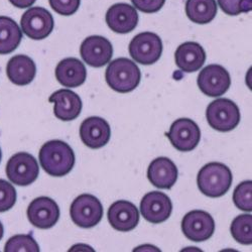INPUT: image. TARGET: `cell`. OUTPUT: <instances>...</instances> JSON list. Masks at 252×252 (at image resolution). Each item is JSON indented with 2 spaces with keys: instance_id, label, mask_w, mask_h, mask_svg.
Segmentation results:
<instances>
[{
  "instance_id": "6da1fadb",
  "label": "cell",
  "mask_w": 252,
  "mask_h": 252,
  "mask_svg": "<svg viewBox=\"0 0 252 252\" xmlns=\"http://www.w3.org/2000/svg\"><path fill=\"white\" fill-rule=\"evenodd\" d=\"M38 159L44 171L53 177L68 175L75 165V154L71 146L62 140H51L39 151Z\"/></svg>"
},
{
  "instance_id": "7a4b0ae2",
  "label": "cell",
  "mask_w": 252,
  "mask_h": 252,
  "mask_svg": "<svg viewBox=\"0 0 252 252\" xmlns=\"http://www.w3.org/2000/svg\"><path fill=\"white\" fill-rule=\"evenodd\" d=\"M233 177L230 169L221 162H210L204 165L197 177L200 192L210 198L224 196L232 185Z\"/></svg>"
},
{
  "instance_id": "3957f363",
  "label": "cell",
  "mask_w": 252,
  "mask_h": 252,
  "mask_svg": "<svg viewBox=\"0 0 252 252\" xmlns=\"http://www.w3.org/2000/svg\"><path fill=\"white\" fill-rule=\"evenodd\" d=\"M105 79L111 89L119 93L133 91L140 83L141 73L134 62L127 58H118L111 63L105 73Z\"/></svg>"
},
{
  "instance_id": "277c9868",
  "label": "cell",
  "mask_w": 252,
  "mask_h": 252,
  "mask_svg": "<svg viewBox=\"0 0 252 252\" xmlns=\"http://www.w3.org/2000/svg\"><path fill=\"white\" fill-rule=\"evenodd\" d=\"M206 118L213 129L228 132L237 127L241 116L238 106L233 101L220 98L209 104Z\"/></svg>"
},
{
  "instance_id": "5b68a950",
  "label": "cell",
  "mask_w": 252,
  "mask_h": 252,
  "mask_svg": "<svg viewBox=\"0 0 252 252\" xmlns=\"http://www.w3.org/2000/svg\"><path fill=\"white\" fill-rule=\"evenodd\" d=\"M104 211L101 202L93 195L83 194L77 197L70 208L72 221L81 228H92L100 223Z\"/></svg>"
},
{
  "instance_id": "8992f818",
  "label": "cell",
  "mask_w": 252,
  "mask_h": 252,
  "mask_svg": "<svg viewBox=\"0 0 252 252\" xmlns=\"http://www.w3.org/2000/svg\"><path fill=\"white\" fill-rule=\"evenodd\" d=\"M128 50L130 57L136 63L149 66L159 60L162 54V41L157 33L145 32L132 38Z\"/></svg>"
},
{
  "instance_id": "52a82bcc",
  "label": "cell",
  "mask_w": 252,
  "mask_h": 252,
  "mask_svg": "<svg viewBox=\"0 0 252 252\" xmlns=\"http://www.w3.org/2000/svg\"><path fill=\"white\" fill-rule=\"evenodd\" d=\"M8 180L17 186H30L34 183L39 175L37 160L28 153H18L12 156L6 164Z\"/></svg>"
},
{
  "instance_id": "ba28073f",
  "label": "cell",
  "mask_w": 252,
  "mask_h": 252,
  "mask_svg": "<svg viewBox=\"0 0 252 252\" xmlns=\"http://www.w3.org/2000/svg\"><path fill=\"white\" fill-rule=\"evenodd\" d=\"M20 26H22V32L30 38L40 40L52 33L55 22L49 10L44 7L34 6L23 14Z\"/></svg>"
},
{
  "instance_id": "9c48e42d",
  "label": "cell",
  "mask_w": 252,
  "mask_h": 252,
  "mask_svg": "<svg viewBox=\"0 0 252 252\" xmlns=\"http://www.w3.org/2000/svg\"><path fill=\"white\" fill-rule=\"evenodd\" d=\"M166 136L176 150L187 153L197 148L201 139V131L198 124L192 119L180 118L171 125Z\"/></svg>"
},
{
  "instance_id": "30bf717a",
  "label": "cell",
  "mask_w": 252,
  "mask_h": 252,
  "mask_svg": "<svg viewBox=\"0 0 252 252\" xmlns=\"http://www.w3.org/2000/svg\"><path fill=\"white\" fill-rule=\"evenodd\" d=\"M182 230L189 240L195 242L206 241L214 234L215 221L208 212L194 210L184 216Z\"/></svg>"
},
{
  "instance_id": "8fae6325",
  "label": "cell",
  "mask_w": 252,
  "mask_h": 252,
  "mask_svg": "<svg viewBox=\"0 0 252 252\" xmlns=\"http://www.w3.org/2000/svg\"><path fill=\"white\" fill-rule=\"evenodd\" d=\"M198 86L203 94L209 97L224 95L231 85L229 72L220 65H209L198 76Z\"/></svg>"
},
{
  "instance_id": "7c38bea8",
  "label": "cell",
  "mask_w": 252,
  "mask_h": 252,
  "mask_svg": "<svg viewBox=\"0 0 252 252\" xmlns=\"http://www.w3.org/2000/svg\"><path fill=\"white\" fill-rule=\"evenodd\" d=\"M83 61L94 68L107 65L113 56V47L110 41L100 35H92L84 39L80 48Z\"/></svg>"
},
{
  "instance_id": "4fadbf2b",
  "label": "cell",
  "mask_w": 252,
  "mask_h": 252,
  "mask_svg": "<svg viewBox=\"0 0 252 252\" xmlns=\"http://www.w3.org/2000/svg\"><path fill=\"white\" fill-rule=\"evenodd\" d=\"M173 203L170 197L161 192H150L140 202V213L143 218L153 224H160L170 218Z\"/></svg>"
},
{
  "instance_id": "5bb4252c",
  "label": "cell",
  "mask_w": 252,
  "mask_h": 252,
  "mask_svg": "<svg viewBox=\"0 0 252 252\" xmlns=\"http://www.w3.org/2000/svg\"><path fill=\"white\" fill-rule=\"evenodd\" d=\"M28 218L34 227L50 229L60 219V208L58 204L49 197L34 199L28 208Z\"/></svg>"
},
{
  "instance_id": "9a60e30c",
  "label": "cell",
  "mask_w": 252,
  "mask_h": 252,
  "mask_svg": "<svg viewBox=\"0 0 252 252\" xmlns=\"http://www.w3.org/2000/svg\"><path fill=\"white\" fill-rule=\"evenodd\" d=\"M80 137L82 142L93 150H98L106 145L111 137L109 123L101 117H89L80 126Z\"/></svg>"
},
{
  "instance_id": "2e32d148",
  "label": "cell",
  "mask_w": 252,
  "mask_h": 252,
  "mask_svg": "<svg viewBox=\"0 0 252 252\" xmlns=\"http://www.w3.org/2000/svg\"><path fill=\"white\" fill-rule=\"evenodd\" d=\"M108 221L119 232H129L139 222V212L136 206L126 200L114 202L108 210Z\"/></svg>"
},
{
  "instance_id": "e0dca14e",
  "label": "cell",
  "mask_w": 252,
  "mask_h": 252,
  "mask_svg": "<svg viewBox=\"0 0 252 252\" xmlns=\"http://www.w3.org/2000/svg\"><path fill=\"white\" fill-rule=\"evenodd\" d=\"M106 23L114 32L128 33L137 27L138 13L127 3H116L107 10Z\"/></svg>"
},
{
  "instance_id": "ac0fdd59",
  "label": "cell",
  "mask_w": 252,
  "mask_h": 252,
  "mask_svg": "<svg viewBox=\"0 0 252 252\" xmlns=\"http://www.w3.org/2000/svg\"><path fill=\"white\" fill-rule=\"evenodd\" d=\"M55 104L54 114L62 121H71L79 117L82 111V100L75 92L69 89H61L53 93L49 99Z\"/></svg>"
},
{
  "instance_id": "d6986e66",
  "label": "cell",
  "mask_w": 252,
  "mask_h": 252,
  "mask_svg": "<svg viewBox=\"0 0 252 252\" xmlns=\"http://www.w3.org/2000/svg\"><path fill=\"white\" fill-rule=\"evenodd\" d=\"M56 78L64 87L77 88L85 83L87 70L80 60L67 58L58 64L56 68Z\"/></svg>"
},
{
  "instance_id": "ffe728a7",
  "label": "cell",
  "mask_w": 252,
  "mask_h": 252,
  "mask_svg": "<svg viewBox=\"0 0 252 252\" xmlns=\"http://www.w3.org/2000/svg\"><path fill=\"white\" fill-rule=\"evenodd\" d=\"M148 178L156 188L171 189L178 180V167L170 158H158L149 166Z\"/></svg>"
},
{
  "instance_id": "44dd1931",
  "label": "cell",
  "mask_w": 252,
  "mask_h": 252,
  "mask_svg": "<svg viewBox=\"0 0 252 252\" xmlns=\"http://www.w3.org/2000/svg\"><path fill=\"white\" fill-rule=\"evenodd\" d=\"M176 65L186 73L199 71L206 61V53L203 47L195 41L182 44L175 53Z\"/></svg>"
},
{
  "instance_id": "7402d4cb",
  "label": "cell",
  "mask_w": 252,
  "mask_h": 252,
  "mask_svg": "<svg viewBox=\"0 0 252 252\" xmlns=\"http://www.w3.org/2000/svg\"><path fill=\"white\" fill-rule=\"evenodd\" d=\"M6 74L14 85L26 86L33 81L36 74V66L29 56L16 55L8 61Z\"/></svg>"
},
{
  "instance_id": "603a6c76",
  "label": "cell",
  "mask_w": 252,
  "mask_h": 252,
  "mask_svg": "<svg viewBox=\"0 0 252 252\" xmlns=\"http://www.w3.org/2000/svg\"><path fill=\"white\" fill-rule=\"evenodd\" d=\"M23 39V32L14 20L0 16V55L14 52Z\"/></svg>"
},
{
  "instance_id": "cb8c5ba5",
  "label": "cell",
  "mask_w": 252,
  "mask_h": 252,
  "mask_svg": "<svg viewBox=\"0 0 252 252\" xmlns=\"http://www.w3.org/2000/svg\"><path fill=\"white\" fill-rule=\"evenodd\" d=\"M216 0H187L186 13L189 19L198 25L211 23L217 14Z\"/></svg>"
},
{
  "instance_id": "d4e9b609",
  "label": "cell",
  "mask_w": 252,
  "mask_h": 252,
  "mask_svg": "<svg viewBox=\"0 0 252 252\" xmlns=\"http://www.w3.org/2000/svg\"><path fill=\"white\" fill-rule=\"evenodd\" d=\"M231 234L240 244L250 245L252 243V216L243 214L237 216L231 224Z\"/></svg>"
},
{
  "instance_id": "484cf974",
  "label": "cell",
  "mask_w": 252,
  "mask_h": 252,
  "mask_svg": "<svg viewBox=\"0 0 252 252\" xmlns=\"http://www.w3.org/2000/svg\"><path fill=\"white\" fill-rule=\"evenodd\" d=\"M5 252H38L39 246L31 234H19L8 239L4 247Z\"/></svg>"
},
{
  "instance_id": "4316f807",
  "label": "cell",
  "mask_w": 252,
  "mask_h": 252,
  "mask_svg": "<svg viewBox=\"0 0 252 252\" xmlns=\"http://www.w3.org/2000/svg\"><path fill=\"white\" fill-rule=\"evenodd\" d=\"M235 206L244 212L252 211V182L245 181L239 184L233 193Z\"/></svg>"
},
{
  "instance_id": "83f0119b",
  "label": "cell",
  "mask_w": 252,
  "mask_h": 252,
  "mask_svg": "<svg viewBox=\"0 0 252 252\" xmlns=\"http://www.w3.org/2000/svg\"><path fill=\"white\" fill-rule=\"evenodd\" d=\"M16 202V191L14 187L0 179V213L6 212L10 210Z\"/></svg>"
},
{
  "instance_id": "f1b7e54d",
  "label": "cell",
  "mask_w": 252,
  "mask_h": 252,
  "mask_svg": "<svg viewBox=\"0 0 252 252\" xmlns=\"http://www.w3.org/2000/svg\"><path fill=\"white\" fill-rule=\"evenodd\" d=\"M218 4L228 15H238L252 9V0H218Z\"/></svg>"
},
{
  "instance_id": "f546056e",
  "label": "cell",
  "mask_w": 252,
  "mask_h": 252,
  "mask_svg": "<svg viewBox=\"0 0 252 252\" xmlns=\"http://www.w3.org/2000/svg\"><path fill=\"white\" fill-rule=\"evenodd\" d=\"M51 7L61 15H72L79 9L81 0H49Z\"/></svg>"
},
{
  "instance_id": "4dcf8cb0",
  "label": "cell",
  "mask_w": 252,
  "mask_h": 252,
  "mask_svg": "<svg viewBox=\"0 0 252 252\" xmlns=\"http://www.w3.org/2000/svg\"><path fill=\"white\" fill-rule=\"evenodd\" d=\"M136 9L144 13H155L161 9L165 0H131Z\"/></svg>"
},
{
  "instance_id": "1f68e13d",
  "label": "cell",
  "mask_w": 252,
  "mask_h": 252,
  "mask_svg": "<svg viewBox=\"0 0 252 252\" xmlns=\"http://www.w3.org/2000/svg\"><path fill=\"white\" fill-rule=\"evenodd\" d=\"M10 3L18 8H27L32 6L36 0H9Z\"/></svg>"
},
{
  "instance_id": "d6a6232c",
  "label": "cell",
  "mask_w": 252,
  "mask_h": 252,
  "mask_svg": "<svg viewBox=\"0 0 252 252\" xmlns=\"http://www.w3.org/2000/svg\"><path fill=\"white\" fill-rule=\"evenodd\" d=\"M3 234H4V228H3V225H2V223L0 222V240L2 239V237H3Z\"/></svg>"
},
{
  "instance_id": "836d02e7",
  "label": "cell",
  "mask_w": 252,
  "mask_h": 252,
  "mask_svg": "<svg viewBox=\"0 0 252 252\" xmlns=\"http://www.w3.org/2000/svg\"><path fill=\"white\" fill-rule=\"evenodd\" d=\"M2 158V153H1V149H0V161H1Z\"/></svg>"
}]
</instances>
